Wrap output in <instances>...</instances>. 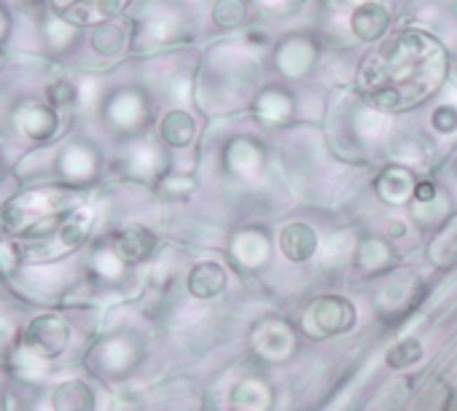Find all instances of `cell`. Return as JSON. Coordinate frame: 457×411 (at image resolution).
<instances>
[{
    "mask_svg": "<svg viewBox=\"0 0 457 411\" xmlns=\"http://www.w3.org/2000/svg\"><path fill=\"white\" fill-rule=\"evenodd\" d=\"M390 20H387V12L377 4H363L355 9L353 20H350V28L353 33L361 38V41H377L385 36Z\"/></svg>",
    "mask_w": 457,
    "mask_h": 411,
    "instance_id": "obj_9",
    "label": "cell"
},
{
    "mask_svg": "<svg viewBox=\"0 0 457 411\" xmlns=\"http://www.w3.org/2000/svg\"><path fill=\"white\" fill-rule=\"evenodd\" d=\"M54 411H92L95 408V392L84 382H65L54 390Z\"/></svg>",
    "mask_w": 457,
    "mask_h": 411,
    "instance_id": "obj_12",
    "label": "cell"
},
{
    "mask_svg": "<svg viewBox=\"0 0 457 411\" xmlns=\"http://www.w3.org/2000/svg\"><path fill=\"white\" fill-rule=\"evenodd\" d=\"M49 100H52V105H71V103L76 100L73 84H68V81L52 84V86H49Z\"/></svg>",
    "mask_w": 457,
    "mask_h": 411,
    "instance_id": "obj_26",
    "label": "cell"
},
{
    "mask_svg": "<svg viewBox=\"0 0 457 411\" xmlns=\"http://www.w3.org/2000/svg\"><path fill=\"white\" fill-rule=\"evenodd\" d=\"M318 251V234L312 232V226L307 224H288L280 232V253L294 261V264H304L315 256Z\"/></svg>",
    "mask_w": 457,
    "mask_h": 411,
    "instance_id": "obj_5",
    "label": "cell"
},
{
    "mask_svg": "<svg viewBox=\"0 0 457 411\" xmlns=\"http://www.w3.org/2000/svg\"><path fill=\"white\" fill-rule=\"evenodd\" d=\"M235 411H237V408H235Z\"/></svg>",
    "mask_w": 457,
    "mask_h": 411,
    "instance_id": "obj_32",
    "label": "cell"
},
{
    "mask_svg": "<svg viewBox=\"0 0 457 411\" xmlns=\"http://www.w3.org/2000/svg\"><path fill=\"white\" fill-rule=\"evenodd\" d=\"M22 127H25V132H28L30 137L46 140V137H52L54 129H57V116H54V111L46 108V105L25 108V111H22Z\"/></svg>",
    "mask_w": 457,
    "mask_h": 411,
    "instance_id": "obj_18",
    "label": "cell"
},
{
    "mask_svg": "<svg viewBox=\"0 0 457 411\" xmlns=\"http://www.w3.org/2000/svg\"><path fill=\"white\" fill-rule=\"evenodd\" d=\"M422 352H425V349H422V344H420L417 339H401L398 344H393V347L387 349L385 363H387L390 368H395V371H403V368L420 363V360H422Z\"/></svg>",
    "mask_w": 457,
    "mask_h": 411,
    "instance_id": "obj_20",
    "label": "cell"
},
{
    "mask_svg": "<svg viewBox=\"0 0 457 411\" xmlns=\"http://www.w3.org/2000/svg\"><path fill=\"white\" fill-rule=\"evenodd\" d=\"M430 124L438 132H454L457 129V111L452 105H438L430 116Z\"/></svg>",
    "mask_w": 457,
    "mask_h": 411,
    "instance_id": "obj_24",
    "label": "cell"
},
{
    "mask_svg": "<svg viewBox=\"0 0 457 411\" xmlns=\"http://www.w3.org/2000/svg\"><path fill=\"white\" fill-rule=\"evenodd\" d=\"M430 261L436 267L457 264V216H452L430 242Z\"/></svg>",
    "mask_w": 457,
    "mask_h": 411,
    "instance_id": "obj_15",
    "label": "cell"
},
{
    "mask_svg": "<svg viewBox=\"0 0 457 411\" xmlns=\"http://www.w3.org/2000/svg\"><path fill=\"white\" fill-rule=\"evenodd\" d=\"M68 336H71V331H68L65 320L52 317V315H44V317H36L25 328L22 341L38 358H57L68 347Z\"/></svg>",
    "mask_w": 457,
    "mask_h": 411,
    "instance_id": "obj_3",
    "label": "cell"
},
{
    "mask_svg": "<svg viewBox=\"0 0 457 411\" xmlns=\"http://www.w3.org/2000/svg\"><path fill=\"white\" fill-rule=\"evenodd\" d=\"M253 347L264 360H283L294 352V333L283 320H264L253 331Z\"/></svg>",
    "mask_w": 457,
    "mask_h": 411,
    "instance_id": "obj_4",
    "label": "cell"
},
{
    "mask_svg": "<svg viewBox=\"0 0 457 411\" xmlns=\"http://www.w3.org/2000/svg\"><path fill=\"white\" fill-rule=\"evenodd\" d=\"M312 57H315V49H312L310 41H304V38H291V41H286V44L280 46V52H278V65H280V70H286L288 76H299V73L307 70V65L312 62Z\"/></svg>",
    "mask_w": 457,
    "mask_h": 411,
    "instance_id": "obj_14",
    "label": "cell"
},
{
    "mask_svg": "<svg viewBox=\"0 0 457 411\" xmlns=\"http://www.w3.org/2000/svg\"><path fill=\"white\" fill-rule=\"evenodd\" d=\"M446 76L444 46L417 30L385 41L358 73L363 100L382 113H401L425 103Z\"/></svg>",
    "mask_w": 457,
    "mask_h": 411,
    "instance_id": "obj_1",
    "label": "cell"
},
{
    "mask_svg": "<svg viewBox=\"0 0 457 411\" xmlns=\"http://www.w3.org/2000/svg\"><path fill=\"white\" fill-rule=\"evenodd\" d=\"M310 320L315 325V333L320 336H339L347 333L355 325V307L350 299L328 293L312 301L310 307Z\"/></svg>",
    "mask_w": 457,
    "mask_h": 411,
    "instance_id": "obj_2",
    "label": "cell"
},
{
    "mask_svg": "<svg viewBox=\"0 0 457 411\" xmlns=\"http://www.w3.org/2000/svg\"><path fill=\"white\" fill-rule=\"evenodd\" d=\"M194 119L186 111H170L162 121V137L172 148H186L194 140Z\"/></svg>",
    "mask_w": 457,
    "mask_h": 411,
    "instance_id": "obj_17",
    "label": "cell"
},
{
    "mask_svg": "<svg viewBox=\"0 0 457 411\" xmlns=\"http://www.w3.org/2000/svg\"><path fill=\"white\" fill-rule=\"evenodd\" d=\"M226 288V269L215 261H202L188 272V293L194 299H215Z\"/></svg>",
    "mask_w": 457,
    "mask_h": 411,
    "instance_id": "obj_7",
    "label": "cell"
},
{
    "mask_svg": "<svg viewBox=\"0 0 457 411\" xmlns=\"http://www.w3.org/2000/svg\"><path fill=\"white\" fill-rule=\"evenodd\" d=\"M232 403L237 411H270L272 390L259 379H243L232 387Z\"/></svg>",
    "mask_w": 457,
    "mask_h": 411,
    "instance_id": "obj_10",
    "label": "cell"
},
{
    "mask_svg": "<svg viewBox=\"0 0 457 411\" xmlns=\"http://www.w3.org/2000/svg\"><path fill=\"white\" fill-rule=\"evenodd\" d=\"M264 4H270V6H278V4H283V0H264Z\"/></svg>",
    "mask_w": 457,
    "mask_h": 411,
    "instance_id": "obj_30",
    "label": "cell"
},
{
    "mask_svg": "<svg viewBox=\"0 0 457 411\" xmlns=\"http://www.w3.org/2000/svg\"><path fill=\"white\" fill-rule=\"evenodd\" d=\"M390 259H393V253H390V248L385 245V240H379V237L363 240V242L358 245V251H355V264H358L363 272H369V275L385 272V269L390 267Z\"/></svg>",
    "mask_w": 457,
    "mask_h": 411,
    "instance_id": "obj_16",
    "label": "cell"
},
{
    "mask_svg": "<svg viewBox=\"0 0 457 411\" xmlns=\"http://www.w3.org/2000/svg\"><path fill=\"white\" fill-rule=\"evenodd\" d=\"M347 251H350V234L347 232H342V234H334V237H328L326 240V261H342L345 256H347Z\"/></svg>",
    "mask_w": 457,
    "mask_h": 411,
    "instance_id": "obj_25",
    "label": "cell"
},
{
    "mask_svg": "<svg viewBox=\"0 0 457 411\" xmlns=\"http://www.w3.org/2000/svg\"><path fill=\"white\" fill-rule=\"evenodd\" d=\"M232 253L235 259L243 264V267H259L267 261V253H270V240L256 232V229H248V232H240L232 242Z\"/></svg>",
    "mask_w": 457,
    "mask_h": 411,
    "instance_id": "obj_11",
    "label": "cell"
},
{
    "mask_svg": "<svg viewBox=\"0 0 457 411\" xmlns=\"http://www.w3.org/2000/svg\"><path fill=\"white\" fill-rule=\"evenodd\" d=\"M6 33H9V20L4 17V12H0V41L6 38Z\"/></svg>",
    "mask_w": 457,
    "mask_h": 411,
    "instance_id": "obj_29",
    "label": "cell"
},
{
    "mask_svg": "<svg viewBox=\"0 0 457 411\" xmlns=\"http://www.w3.org/2000/svg\"><path fill=\"white\" fill-rule=\"evenodd\" d=\"M377 193L390 201V204H403L406 199L414 196V177L406 167H387L379 177H377Z\"/></svg>",
    "mask_w": 457,
    "mask_h": 411,
    "instance_id": "obj_8",
    "label": "cell"
},
{
    "mask_svg": "<svg viewBox=\"0 0 457 411\" xmlns=\"http://www.w3.org/2000/svg\"><path fill=\"white\" fill-rule=\"evenodd\" d=\"M245 17H248V9L243 0H218L212 9V20L220 28H237L245 22Z\"/></svg>",
    "mask_w": 457,
    "mask_h": 411,
    "instance_id": "obj_22",
    "label": "cell"
},
{
    "mask_svg": "<svg viewBox=\"0 0 457 411\" xmlns=\"http://www.w3.org/2000/svg\"><path fill=\"white\" fill-rule=\"evenodd\" d=\"M454 172H457V164H454Z\"/></svg>",
    "mask_w": 457,
    "mask_h": 411,
    "instance_id": "obj_31",
    "label": "cell"
},
{
    "mask_svg": "<svg viewBox=\"0 0 457 411\" xmlns=\"http://www.w3.org/2000/svg\"><path fill=\"white\" fill-rule=\"evenodd\" d=\"M288 113H291V100L278 89H267L256 103V116L270 127L280 124Z\"/></svg>",
    "mask_w": 457,
    "mask_h": 411,
    "instance_id": "obj_19",
    "label": "cell"
},
{
    "mask_svg": "<svg viewBox=\"0 0 457 411\" xmlns=\"http://www.w3.org/2000/svg\"><path fill=\"white\" fill-rule=\"evenodd\" d=\"M89 224H92V216H89V213H73L68 221H62V226H60V232H57L62 248L73 251V248L84 245V240H87V234H89Z\"/></svg>",
    "mask_w": 457,
    "mask_h": 411,
    "instance_id": "obj_21",
    "label": "cell"
},
{
    "mask_svg": "<svg viewBox=\"0 0 457 411\" xmlns=\"http://www.w3.org/2000/svg\"><path fill=\"white\" fill-rule=\"evenodd\" d=\"M387 234H390V237H395V240H398V237H403V234H406V224H401V221H390V224H387Z\"/></svg>",
    "mask_w": 457,
    "mask_h": 411,
    "instance_id": "obj_28",
    "label": "cell"
},
{
    "mask_svg": "<svg viewBox=\"0 0 457 411\" xmlns=\"http://www.w3.org/2000/svg\"><path fill=\"white\" fill-rule=\"evenodd\" d=\"M154 248H156V237H154L148 229H143V226H129V229L119 232L116 240H113L116 256H119L121 261H127V264H140V261H145V259L154 253Z\"/></svg>",
    "mask_w": 457,
    "mask_h": 411,
    "instance_id": "obj_6",
    "label": "cell"
},
{
    "mask_svg": "<svg viewBox=\"0 0 457 411\" xmlns=\"http://www.w3.org/2000/svg\"><path fill=\"white\" fill-rule=\"evenodd\" d=\"M436 193H438V191H436V185H433V183H428V180H422V183H417V185H414V199H417V201H422V204H425V201H433V199H436Z\"/></svg>",
    "mask_w": 457,
    "mask_h": 411,
    "instance_id": "obj_27",
    "label": "cell"
},
{
    "mask_svg": "<svg viewBox=\"0 0 457 411\" xmlns=\"http://www.w3.org/2000/svg\"><path fill=\"white\" fill-rule=\"evenodd\" d=\"M92 46H95V52H100V54H105V57L119 54L121 46H124V33H121V28H116V25H100V28L95 30V36H92Z\"/></svg>",
    "mask_w": 457,
    "mask_h": 411,
    "instance_id": "obj_23",
    "label": "cell"
},
{
    "mask_svg": "<svg viewBox=\"0 0 457 411\" xmlns=\"http://www.w3.org/2000/svg\"><path fill=\"white\" fill-rule=\"evenodd\" d=\"M226 167L237 172V175H253L259 167H262V151L253 140H235V143H228L226 153Z\"/></svg>",
    "mask_w": 457,
    "mask_h": 411,
    "instance_id": "obj_13",
    "label": "cell"
}]
</instances>
